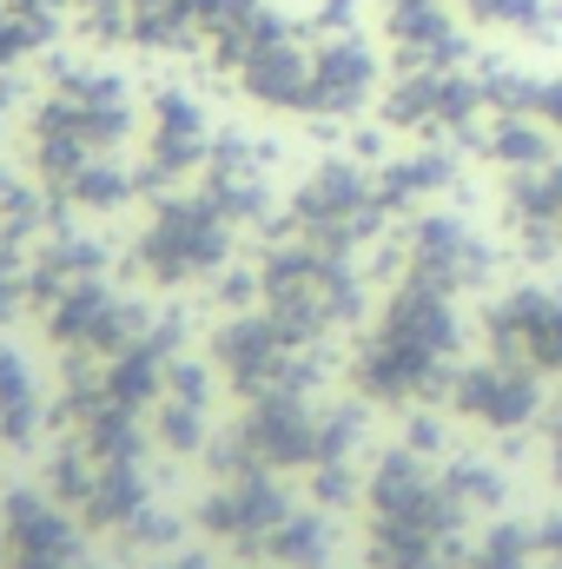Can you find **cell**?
Instances as JSON below:
<instances>
[{"mask_svg": "<svg viewBox=\"0 0 562 569\" xmlns=\"http://www.w3.org/2000/svg\"><path fill=\"white\" fill-rule=\"evenodd\" d=\"M496 351L523 371H562V298L516 291L510 305H496Z\"/></svg>", "mask_w": 562, "mask_h": 569, "instance_id": "obj_6", "label": "cell"}, {"mask_svg": "<svg viewBox=\"0 0 562 569\" xmlns=\"http://www.w3.org/2000/svg\"><path fill=\"white\" fill-rule=\"evenodd\" d=\"M378 107H384V127H398L411 140H470L483 127V80H476V67L391 73Z\"/></svg>", "mask_w": 562, "mask_h": 569, "instance_id": "obj_1", "label": "cell"}, {"mask_svg": "<svg viewBox=\"0 0 562 569\" xmlns=\"http://www.w3.org/2000/svg\"><path fill=\"white\" fill-rule=\"evenodd\" d=\"M225 246H232V219L205 192H192V199H165L159 206V219L140 239V259L159 279H199L205 266L225 259Z\"/></svg>", "mask_w": 562, "mask_h": 569, "instance_id": "obj_5", "label": "cell"}, {"mask_svg": "<svg viewBox=\"0 0 562 569\" xmlns=\"http://www.w3.org/2000/svg\"><path fill=\"white\" fill-rule=\"evenodd\" d=\"M384 53L378 40L358 27V33H311V100H304V120H358L378 107L384 93Z\"/></svg>", "mask_w": 562, "mask_h": 569, "instance_id": "obj_2", "label": "cell"}, {"mask_svg": "<svg viewBox=\"0 0 562 569\" xmlns=\"http://www.w3.org/2000/svg\"><path fill=\"white\" fill-rule=\"evenodd\" d=\"M27 405H33V391H27V365H20L13 351H0V437H20Z\"/></svg>", "mask_w": 562, "mask_h": 569, "instance_id": "obj_8", "label": "cell"}, {"mask_svg": "<svg viewBox=\"0 0 562 569\" xmlns=\"http://www.w3.org/2000/svg\"><path fill=\"white\" fill-rule=\"evenodd\" d=\"M212 113H205V100L192 93V87H179V80H165L159 93H145V120H140V186H165V179H179V172H192V166H205V152H212Z\"/></svg>", "mask_w": 562, "mask_h": 569, "instance_id": "obj_4", "label": "cell"}, {"mask_svg": "<svg viewBox=\"0 0 562 569\" xmlns=\"http://www.w3.org/2000/svg\"><path fill=\"white\" fill-rule=\"evenodd\" d=\"M536 120H543L550 140L562 146V73H543V80H536Z\"/></svg>", "mask_w": 562, "mask_h": 569, "instance_id": "obj_9", "label": "cell"}, {"mask_svg": "<svg viewBox=\"0 0 562 569\" xmlns=\"http://www.w3.org/2000/svg\"><path fill=\"white\" fill-rule=\"evenodd\" d=\"M291 212H298V232H304L311 246H351L358 232L378 226L384 192H378V179H371L364 166H351V159H324V166L298 186Z\"/></svg>", "mask_w": 562, "mask_h": 569, "instance_id": "obj_3", "label": "cell"}, {"mask_svg": "<svg viewBox=\"0 0 562 569\" xmlns=\"http://www.w3.org/2000/svg\"><path fill=\"white\" fill-rule=\"evenodd\" d=\"M456 405H463L470 418H490V425H523V418L536 411V385H530L523 365H503V358H496V365L463 371Z\"/></svg>", "mask_w": 562, "mask_h": 569, "instance_id": "obj_7", "label": "cell"}, {"mask_svg": "<svg viewBox=\"0 0 562 569\" xmlns=\"http://www.w3.org/2000/svg\"><path fill=\"white\" fill-rule=\"evenodd\" d=\"M13 100H20V80H13V73H0V133H7V113H13Z\"/></svg>", "mask_w": 562, "mask_h": 569, "instance_id": "obj_10", "label": "cell"}]
</instances>
